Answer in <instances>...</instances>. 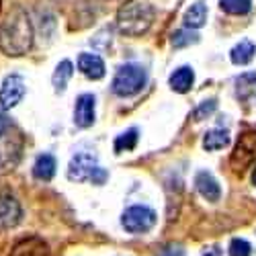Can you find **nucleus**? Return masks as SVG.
<instances>
[{"instance_id":"nucleus-6","label":"nucleus","mask_w":256,"mask_h":256,"mask_svg":"<svg viewBox=\"0 0 256 256\" xmlns=\"http://www.w3.org/2000/svg\"><path fill=\"white\" fill-rule=\"evenodd\" d=\"M25 80L23 76L18 74H10L4 78L2 86H0V106L2 109H12V106H16L20 102V98L25 96Z\"/></svg>"},{"instance_id":"nucleus-7","label":"nucleus","mask_w":256,"mask_h":256,"mask_svg":"<svg viewBox=\"0 0 256 256\" xmlns=\"http://www.w3.org/2000/svg\"><path fill=\"white\" fill-rule=\"evenodd\" d=\"M98 168L96 164V156L92 152H78L68 166V178L82 182V180H90L92 172Z\"/></svg>"},{"instance_id":"nucleus-14","label":"nucleus","mask_w":256,"mask_h":256,"mask_svg":"<svg viewBox=\"0 0 256 256\" xmlns=\"http://www.w3.org/2000/svg\"><path fill=\"white\" fill-rule=\"evenodd\" d=\"M56 158L52 154H41L37 156L35 164H33V176L37 180H52L56 174Z\"/></svg>"},{"instance_id":"nucleus-11","label":"nucleus","mask_w":256,"mask_h":256,"mask_svg":"<svg viewBox=\"0 0 256 256\" xmlns=\"http://www.w3.org/2000/svg\"><path fill=\"white\" fill-rule=\"evenodd\" d=\"M78 70L90 80H100L106 72L102 58L96 54H80L78 56Z\"/></svg>"},{"instance_id":"nucleus-12","label":"nucleus","mask_w":256,"mask_h":256,"mask_svg":"<svg viewBox=\"0 0 256 256\" xmlns=\"http://www.w3.org/2000/svg\"><path fill=\"white\" fill-rule=\"evenodd\" d=\"M195 186H197V190L201 193V197L207 199V201H211V203L220 201V197H222V188H220L218 180L213 178V174L207 172V170H201V172H197Z\"/></svg>"},{"instance_id":"nucleus-27","label":"nucleus","mask_w":256,"mask_h":256,"mask_svg":"<svg viewBox=\"0 0 256 256\" xmlns=\"http://www.w3.org/2000/svg\"><path fill=\"white\" fill-rule=\"evenodd\" d=\"M8 130H10V119H8L4 113H0V138L6 136Z\"/></svg>"},{"instance_id":"nucleus-28","label":"nucleus","mask_w":256,"mask_h":256,"mask_svg":"<svg viewBox=\"0 0 256 256\" xmlns=\"http://www.w3.org/2000/svg\"><path fill=\"white\" fill-rule=\"evenodd\" d=\"M201 256H222V250L218 246H211V248H205Z\"/></svg>"},{"instance_id":"nucleus-24","label":"nucleus","mask_w":256,"mask_h":256,"mask_svg":"<svg viewBox=\"0 0 256 256\" xmlns=\"http://www.w3.org/2000/svg\"><path fill=\"white\" fill-rule=\"evenodd\" d=\"M216 106H218V100H216V98H209V100L201 102V104L197 106V111H195V119L201 121V119L209 117L213 111H216Z\"/></svg>"},{"instance_id":"nucleus-18","label":"nucleus","mask_w":256,"mask_h":256,"mask_svg":"<svg viewBox=\"0 0 256 256\" xmlns=\"http://www.w3.org/2000/svg\"><path fill=\"white\" fill-rule=\"evenodd\" d=\"M228 144H230V134L226 130H211L203 138V148H205V150H209V152L224 150Z\"/></svg>"},{"instance_id":"nucleus-1","label":"nucleus","mask_w":256,"mask_h":256,"mask_svg":"<svg viewBox=\"0 0 256 256\" xmlns=\"http://www.w3.org/2000/svg\"><path fill=\"white\" fill-rule=\"evenodd\" d=\"M33 46V27L29 14L23 6H14L8 10L6 18L0 25V50L6 56H23Z\"/></svg>"},{"instance_id":"nucleus-3","label":"nucleus","mask_w":256,"mask_h":256,"mask_svg":"<svg viewBox=\"0 0 256 256\" xmlns=\"http://www.w3.org/2000/svg\"><path fill=\"white\" fill-rule=\"evenodd\" d=\"M148 82V74L138 64H125L121 66L111 82V90L117 96H134L138 94Z\"/></svg>"},{"instance_id":"nucleus-17","label":"nucleus","mask_w":256,"mask_h":256,"mask_svg":"<svg viewBox=\"0 0 256 256\" xmlns=\"http://www.w3.org/2000/svg\"><path fill=\"white\" fill-rule=\"evenodd\" d=\"M207 20V6L203 2H195L190 4V8L184 12V25L186 29H199L205 25Z\"/></svg>"},{"instance_id":"nucleus-26","label":"nucleus","mask_w":256,"mask_h":256,"mask_svg":"<svg viewBox=\"0 0 256 256\" xmlns=\"http://www.w3.org/2000/svg\"><path fill=\"white\" fill-rule=\"evenodd\" d=\"M106 178H109V174H106V170H102L100 166L94 170V172H92V176H90V182L92 184H104V180Z\"/></svg>"},{"instance_id":"nucleus-25","label":"nucleus","mask_w":256,"mask_h":256,"mask_svg":"<svg viewBox=\"0 0 256 256\" xmlns=\"http://www.w3.org/2000/svg\"><path fill=\"white\" fill-rule=\"evenodd\" d=\"M158 256H184V250L180 244H168Z\"/></svg>"},{"instance_id":"nucleus-9","label":"nucleus","mask_w":256,"mask_h":256,"mask_svg":"<svg viewBox=\"0 0 256 256\" xmlns=\"http://www.w3.org/2000/svg\"><path fill=\"white\" fill-rule=\"evenodd\" d=\"M23 218V209L10 195L0 197V228H12Z\"/></svg>"},{"instance_id":"nucleus-4","label":"nucleus","mask_w":256,"mask_h":256,"mask_svg":"<svg viewBox=\"0 0 256 256\" xmlns=\"http://www.w3.org/2000/svg\"><path fill=\"white\" fill-rule=\"evenodd\" d=\"M121 224L130 234H146L156 224V211L146 205H132L125 209Z\"/></svg>"},{"instance_id":"nucleus-23","label":"nucleus","mask_w":256,"mask_h":256,"mask_svg":"<svg viewBox=\"0 0 256 256\" xmlns=\"http://www.w3.org/2000/svg\"><path fill=\"white\" fill-rule=\"evenodd\" d=\"M228 254H230V256H250V254H252V246H250L244 238H234V240L230 242Z\"/></svg>"},{"instance_id":"nucleus-8","label":"nucleus","mask_w":256,"mask_h":256,"mask_svg":"<svg viewBox=\"0 0 256 256\" xmlns=\"http://www.w3.org/2000/svg\"><path fill=\"white\" fill-rule=\"evenodd\" d=\"M74 123L82 130H86L94 123V96L90 92H84L76 98L74 106Z\"/></svg>"},{"instance_id":"nucleus-15","label":"nucleus","mask_w":256,"mask_h":256,"mask_svg":"<svg viewBox=\"0 0 256 256\" xmlns=\"http://www.w3.org/2000/svg\"><path fill=\"white\" fill-rule=\"evenodd\" d=\"M254 54H256V46L252 44L250 39H242L240 44H236V46L232 48V52H230V60L236 64V66H246V64L252 62Z\"/></svg>"},{"instance_id":"nucleus-5","label":"nucleus","mask_w":256,"mask_h":256,"mask_svg":"<svg viewBox=\"0 0 256 256\" xmlns=\"http://www.w3.org/2000/svg\"><path fill=\"white\" fill-rule=\"evenodd\" d=\"M254 162H256V132H246L240 136L236 150H234L230 158V164L236 172H244Z\"/></svg>"},{"instance_id":"nucleus-16","label":"nucleus","mask_w":256,"mask_h":256,"mask_svg":"<svg viewBox=\"0 0 256 256\" xmlns=\"http://www.w3.org/2000/svg\"><path fill=\"white\" fill-rule=\"evenodd\" d=\"M72 74H74V66H72L70 60H64V62L58 64V68H56V72H54V76H52V82H54L56 92H64V90H66L68 80L72 78Z\"/></svg>"},{"instance_id":"nucleus-19","label":"nucleus","mask_w":256,"mask_h":256,"mask_svg":"<svg viewBox=\"0 0 256 256\" xmlns=\"http://www.w3.org/2000/svg\"><path fill=\"white\" fill-rule=\"evenodd\" d=\"M236 92L240 98H250L256 94V72H248L236 78Z\"/></svg>"},{"instance_id":"nucleus-21","label":"nucleus","mask_w":256,"mask_h":256,"mask_svg":"<svg viewBox=\"0 0 256 256\" xmlns=\"http://www.w3.org/2000/svg\"><path fill=\"white\" fill-rule=\"evenodd\" d=\"M220 6L228 14H246L252 8V0H220Z\"/></svg>"},{"instance_id":"nucleus-22","label":"nucleus","mask_w":256,"mask_h":256,"mask_svg":"<svg viewBox=\"0 0 256 256\" xmlns=\"http://www.w3.org/2000/svg\"><path fill=\"white\" fill-rule=\"evenodd\" d=\"M199 41V35L193 33L190 29H178L172 33V37H170V44H172V48H186L190 44H197Z\"/></svg>"},{"instance_id":"nucleus-13","label":"nucleus","mask_w":256,"mask_h":256,"mask_svg":"<svg viewBox=\"0 0 256 256\" xmlns=\"http://www.w3.org/2000/svg\"><path fill=\"white\" fill-rule=\"evenodd\" d=\"M193 82H195V74H193V70H190L188 66L176 68L172 74H170V78H168L170 88H172L174 92H188L190 86H193Z\"/></svg>"},{"instance_id":"nucleus-10","label":"nucleus","mask_w":256,"mask_h":256,"mask_svg":"<svg viewBox=\"0 0 256 256\" xmlns=\"http://www.w3.org/2000/svg\"><path fill=\"white\" fill-rule=\"evenodd\" d=\"M10 256H50V248L41 238L29 236L12 246Z\"/></svg>"},{"instance_id":"nucleus-29","label":"nucleus","mask_w":256,"mask_h":256,"mask_svg":"<svg viewBox=\"0 0 256 256\" xmlns=\"http://www.w3.org/2000/svg\"><path fill=\"white\" fill-rule=\"evenodd\" d=\"M252 182H254V186H256V168H254V172H252Z\"/></svg>"},{"instance_id":"nucleus-20","label":"nucleus","mask_w":256,"mask_h":256,"mask_svg":"<svg viewBox=\"0 0 256 256\" xmlns=\"http://www.w3.org/2000/svg\"><path fill=\"white\" fill-rule=\"evenodd\" d=\"M138 144V130L136 127H132V130H127L123 132L121 136H117L115 140V152H130L134 150Z\"/></svg>"},{"instance_id":"nucleus-2","label":"nucleus","mask_w":256,"mask_h":256,"mask_svg":"<svg viewBox=\"0 0 256 256\" xmlns=\"http://www.w3.org/2000/svg\"><path fill=\"white\" fill-rule=\"evenodd\" d=\"M156 16V8L146 0H130L117 12V29L123 35L140 37L148 33Z\"/></svg>"}]
</instances>
